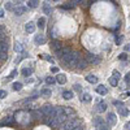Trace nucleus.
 <instances>
[{
    "label": "nucleus",
    "instance_id": "4be33fe9",
    "mask_svg": "<svg viewBox=\"0 0 130 130\" xmlns=\"http://www.w3.org/2000/svg\"><path fill=\"white\" fill-rule=\"evenodd\" d=\"M40 94H42L43 96H46V98H48V96H51V95H52V91H51L50 89H43V90L40 91Z\"/></svg>",
    "mask_w": 130,
    "mask_h": 130
},
{
    "label": "nucleus",
    "instance_id": "a211bd4d",
    "mask_svg": "<svg viewBox=\"0 0 130 130\" xmlns=\"http://www.w3.org/2000/svg\"><path fill=\"white\" fill-rule=\"evenodd\" d=\"M21 74H22L24 77H29V75L32 74V69H30V68H24L22 70H21Z\"/></svg>",
    "mask_w": 130,
    "mask_h": 130
},
{
    "label": "nucleus",
    "instance_id": "9b49d317",
    "mask_svg": "<svg viewBox=\"0 0 130 130\" xmlns=\"http://www.w3.org/2000/svg\"><path fill=\"white\" fill-rule=\"evenodd\" d=\"M95 124H96V130H108V129H107V125L100 120V118H96Z\"/></svg>",
    "mask_w": 130,
    "mask_h": 130
},
{
    "label": "nucleus",
    "instance_id": "423d86ee",
    "mask_svg": "<svg viewBox=\"0 0 130 130\" xmlns=\"http://www.w3.org/2000/svg\"><path fill=\"white\" fill-rule=\"evenodd\" d=\"M34 42L37 43L38 46H42V44H44V43H46V38H44L43 34H37L34 37Z\"/></svg>",
    "mask_w": 130,
    "mask_h": 130
},
{
    "label": "nucleus",
    "instance_id": "79ce46f5",
    "mask_svg": "<svg viewBox=\"0 0 130 130\" xmlns=\"http://www.w3.org/2000/svg\"><path fill=\"white\" fill-rule=\"evenodd\" d=\"M70 2H72L73 4H78V3H83L85 0H70Z\"/></svg>",
    "mask_w": 130,
    "mask_h": 130
},
{
    "label": "nucleus",
    "instance_id": "49530a36",
    "mask_svg": "<svg viewBox=\"0 0 130 130\" xmlns=\"http://www.w3.org/2000/svg\"><path fill=\"white\" fill-rule=\"evenodd\" d=\"M113 104H115V105H118V107H121V105H124V104H122L121 102H115Z\"/></svg>",
    "mask_w": 130,
    "mask_h": 130
},
{
    "label": "nucleus",
    "instance_id": "c756f323",
    "mask_svg": "<svg viewBox=\"0 0 130 130\" xmlns=\"http://www.w3.org/2000/svg\"><path fill=\"white\" fill-rule=\"evenodd\" d=\"M52 47H53V50H55V51H56V50H59V48H61L60 43H59L57 40H53V42H52Z\"/></svg>",
    "mask_w": 130,
    "mask_h": 130
},
{
    "label": "nucleus",
    "instance_id": "a19ab883",
    "mask_svg": "<svg viewBox=\"0 0 130 130\" xmlns=\"http://www.w3.org/2000/svg\"><path fill=\"white\" fill-rule=\"evenodd\" d=\"M51 72H52V73H59V68L52 67V68H51Z\"/></svg>",
    "mask_w": 130,
    "mask_h": 130
},
{
    "label": "nucleus",
    "instance_id": "412c9836",
    "mask_svg": "<svg viewBox=\"0 0 130 130\" xmlns=\"http://www.w3.org/2000/svg\"><path fill=\"white\" fill-rule=\"evenodd\" d=\"M96 109H98V112H105L107 111V104L105 103H99Z\"/></svg>",
    "mask_w": 130,
    "mask_h": 130
},
{
    "label": "nucleus",
    "instance_id": "8fccbe9b",
    "mask_svg": "<svg viewBox=\"0 0 130 130\" xmlns=\"http://www.w3.org/2000/svg\"><path fill=\"white\" fill-rule=\"evenodd\" d=\"M94 2H95V0H89V3H90V4H91V3H94Z\"/></svg>",
    "mask_w": 130,
    "mask_h": 130
},
{
    "label": "nucleus",
    "instance_id": "a18cd8bd",
    "mask_svg": "<svg viewBox=\"0 0 130 130\" xmlns=\"http://www.w3.org/2000/svg\"><path fill=\"white\" fill-rule=\"evenodd\" d=\"M124 50H125L126 52H127V51H130V44H126V46L124 47Z\"/></svg>",
    "mask_w": 130,
    "mask_h": 130
},
{
    "label": "nucleus",
    "instance_id": "20e7f679",
    "mask_svg": "<svg viewBox=\"0 0 130 130\" xmlns=\"http://www.w3.org/2000/svg\"><path fill=\"white\" fill-rule=\"evenodd\" d=\"M87 62H91V64H99L100 59L96 55H94V53H87Z\"/></svg>",
    "mask_w": 130,
    "mask_h": 130
},
{
    "label": "nucleus",
    "instance_id": "f704fd0d",
    "mask_svg": "<svg viewBox=\"0 0 130 130\" xmlns=\"http://www.w3.org/2000/svg\"><path fill=\"white\" fill-rule=\"evenodd\" d=\"M24 2H25V0H13L12 4H14V5H22Z\"/></svg>",
    "mask_w": 130,
    "mask_h": 130
},
{
    "label": "nucleus",
    "instance_id": "1a4fd4ad",
    "mask_svg": "<svg viewBox=\"0 0 130 130\" xmlns=\"http://www.w3.org/2000/svg\"><path fill=\"white\" fill-rule=\"evenodd\" d=\"M62 112H64V115L67 116V117H75V112H74V109H72V108H69V107H65V108H62Z\"/></svg>",
    "mask_w": 130,
    "mask_h": 130
},
{
    "label": "nucleus",
    "instance_id": "7c9ffc66",
    "mask_svg": "<svg viewBox=\"0 0 130 130\" xmlns=\"http://www.w3.org/2000/svg\"><path fill=\"white\" fill-rule=\"evenodd\" d=\"M5 9H8V10H13V4L10 3V2L5 3Z\"/></svg>",
    "mask_w": 130,
    "mask_h": 130
},
{
    "label": "nucleus",
    "instance_id": "3c124183",
    "mask_svg": "<svg viewBox=\"0 0 130 130\" xmlns=\"http://www.w3.org/2000/svg\"><path fill=\"white\" fill-rule=\"evenodd\" d=\"M53 2H60V0H53Z\"/></svg>",
    "mask_w": 130,
    "mask_h": 130
},
{
    "label": "nucleus",
    "instance_id": "b1692460",
    "mask_svg": "<svg viewBox=\"0 0 130 130\" xmlns=\"http://www.w3.org/2000/svg\"><path fill=\"white\" fill-rule=\"evenodd\" d=\"M38 26L40 27V29H43L46 26V18L44 17H40L39 20H38Z\"/></svg>",
    "mask_w": 130,
    "mask_h": 130
},
{
    "label": "nucleus",
    "instance_id": "f257e3e1",
    "mask_svg": "<svg viewBox=\"0 0 130 130\" xmlns=\"http://www.w3.org/2000/svg\"><path fill=\"white\" fill-rule=\"evenodd\" d=\"M78 125H82L81 121L78 120V118H75V117H72L70 120H67V121H64L62 124H60V130H72L73 127L75 126H78Z\"/></svg>",
    "mask_w": 130,
    "mask_h": 130
},
{
    "label": "nucleus",
    "instance_id": "f8f14e48",
    "mask_svg": "<svg viewBox=\"0 0 130 130\" xmlns=\"http://www.w3.org/2000/svg\"><path fill=\"white\" fill-rule=\"evenodd\" d=\"M56 82H59L60 85L67 83V77H65V74H62V73H59V74L56 75Z\"/></svg>",
    "mask_w": 130,
    "mask_h": 130
},
{
    "label": "nucleus",
    "instance_id": "473e14b6",
    "mask_svg": "<svg viewBox=\"0 0 130 130\" xmlns=\"http://www.w3.org/2000/svg\"><path fill=\"white\" fill-rule=\"evenodd\" d=\"M113 78H116V79H120V78H121V74L118 73L117 70H113Z\"/></svg>",
    "mask_w": 130,
    "mask_h": 130
},
{
    "label": "nucleus",
    "instance_id": "f03ea898",
    "mask_svg": "<svg viewBox=\"0 0 130 130\" xmlns=\"http://www.w3.org/2000/svg\"><path fill=\"white\" fill-rule=\"evenodd\" d=\"M40 111H42V113H43V115L47 116V117H52V116H53V107H52L51 104H46V105H43Z\"/></svg>",
    "mask_w": 130,
    "mask_h": 130
},
{
    "label": "nucleus",
    "instance_id": "de8ad7c7",
    "mask_svg": "<svg viewBox=\"0 0 130 130\" xmlns=\"http://www.w3.org/2000/svg\"><path fill=\"white\" fill-rule=\"evenodd\" d=\"M46 59H47V60H48L50 62H53V59H52L51 56H46Z\"/></svg>",
    "mask_w": 130,
    "mask_h": 130
},
{
    "label": "nucleus",
    "instance_id": "f3484780",
    "mask_svg": "<svg viewBox=\"0 0 130 130\" xmlns=\"http://www.w3.org/2000/svg\"><path fill=\"white\" fill-rule=\"evenodd\" d=\"M13 50H14V52H17V53H21V52H24V46L21 44V43H16L14 44V47H13Z\"/></svg>",
    "mask_w": 130,
    "mask_h": 130
},
{
    "label": "nucleus",
    "instance_id": "6e6552de",
    "mask_svg": "<svg viewBox=\"0 0 130 130\" xmlns=\"http://www.w3.org/2000/svg\"><path fill=\"white\" fill-rule=\"evenodd\" d=\"M89 65V62H87V60L86 59H79L78 61H77V64H75V67H77V69H85L86 67Z\"/></svg>",
    "mask_w": 130,
    "mask_h": 130
},
{
    "label": "nucleus",
    "instance_id": "0eeeda50",
    "mask_svg": "<svg viewBox=\"0 0 130 130\" xmlns=\"http://www.w3.org/2000/svg\"><path fill=\"white\" fill-rule=\"evenodd\" d=\"M13 12L16 16H22L25 12H26V7H22V5H17L16 8H13Z\"/></svg>",
    "mask_w": 130,
    "mask_h": 130
},
{
    "label": "nucleus",
    "instance_id": "c03bdc74",
    "mask_svg": "<svg viewBox=\"0 0 130 130\" xmlns=\"http://www.w3.org/2000/svg\"><path fill=\"white\" fill-rule=\"evenodd\" d=\"M72 130H83V126H82V125H78V126H75V127H73Z\"/></svg>",
    "mask_w": 130,
    "mask_h": 130
},
{
    "label": "nucleus",
    "instance_id": "cd10ccee",
    "mask_svg": "<svg viewBox=\"0 0 130 130\" xmlns=\"http://www.w3.org/2000/svg\"><path fill=\"white\" fill-rule=\"evenodd\" d=\"M7 59H8V52L0 51V60H2V61H5Z\"/></svg>",
    "mask_w": 130,
    "mask_h": 130
},
{
    "label": "nucleus",
    "instance_id": "603ef678",
    "mask_svg": "<svg viewBox=\"0 0 130 130\" xmlns=\"http://www.w3.org/2000/svg\"><path fill=\"white\" fill-rule=\"evenodd\" d=\"M126 126H130V124H127V125H126Z\"/></svg>",
    "mask_w": 130,
    "mask_h": 130
},
{
    "label": "nucleus",
    "instance_id": "bb28decb",
    "mask_svg": "<svg viewBox=\"0 0 130 130\" xmlns=\"http://www.w3.org/2000/svg\"><path fill=\"white\" fill-rule=\"evenodd\" d=\"M21 89H22V83L21 82H14L13 83V90L14 91H20Z\"/></svg>",
    "mask_w": 130,
    "mask_h": 130
},
{
    "label": "nucleus",
    "instance_id": "ea45409f",
    "mask_svg": "<svg viewBox=\"0 0 130 130\" xmlns=\"http://www.w3.org/2000/svg\"><path fill=\"white\" fill-rule=\"evenodd\" d=\"M4 39H5V35H4L3 30H0V42H2V40H4Z\"/></svg>",
    "mask_w": 130,
    "mask_h": 130
},
{
    "label": "nucleus",
    "instance_id": "09e8293b",
    "mask_svg": "<svg viewBox=\"0 0 130 130\" xmlns=\"http://www.w3.org/2000/svg\"><path fill=\"white\" fill-rule=\"evenodd\" d=\"M3 16H4V12H3L2 9H0V17H3Z\"/></svg>",
    "mask_w": 130,
    "mask_h": 130
},
{
    "label": "nucleus",
    "instance_id": "39448f33",
    "mask_svg": "<svg viewBox=\"0 0 130 130\" xmlns=\"http://www.w3.org/2000/svg\"><path fill=\"white\" fill-rule=\"evenodd\" d=\"M25 31L27 32V34H32V32L35 31V24L31 22V21H29V22L25 25Z\"/></svg>",
    "mask_w": 130,
    "mask_h": 130
},
{
    "label": "nucleus",
    "instance_id": "ddd939ff",
    "mask_svg": "<svg viewBox=\"0 0 130 130\" xmlns=\"http://www.w3.org/2000/svg\"><path fill=\"white\" fill-rule=\"evenodd\" d=\"M96 92L99 94V95H105L107 92H108V90H107V87L105 86H103V85H99L96 87Z\"/></svg>",
    "mask_w": 130,
    "mask_h": 130
},
{
    "label": "nucleus",
    "instance_id": "c85d7f7f",
    "mask_svg": "<svg viewBox=\"0 0 130 130\" xmlns=\"http://www.w3.org/2000/svg\"><path fill=\"white\" fill-rule=\"evenodd\" d=\"M108 82H109V85H111V86H113V87H116V86H117V79H116V78H113V77H111L109 79H108Z\"/></svg>",
    "mask_w": 130,
    "mask_h": 130
},
{
    "label": "nucleus",
    "instance_id": "2eb2a0df",
    "mask_svg": "<svg viewBox=\"0 0 130 130\" xmlns=\"http://www.w3.org/2000/svg\"><path fill=\"white\" fill-rule=\"evenodd\" d=\"M118 113H120L121 116H127L129 115V109L125 107V105H121V107H118Z\"/></svg>",
    "mask_w": 130,
    "mask_h": 130
},
{
    "label": "nucleus",
    "instance_id": "4468645a",
    "mask_svg": "<svg viewBox=\"0 0 130 130\" xmlns=\"http://www.w3.org/2000/svg\"><path fill=\"white\" fill-rule=\"evenodd\" d=\"M86 81L90 83H98V77L94 74H89V75H86Z\"/></svg>",
    "mask_w": 130,
    "mask_h": 130
},
{
    "label": "nucleus",
    "instance_id": "c9c22d12",
    "mask_svg": "<svg viewBox=\"0 0 130 130\" xmlns=\"http://www.w3.org/2000/svg\"><path fill=\"white\" fill-rule=\"evenodd\" d=\"M118 59H120V60H126L127 59V55H126L125 52L124 53H120V55H118Z\"/></svg>",
    "mask_w": 130,
    "mask_h": 130
},
{
    "label": "nucleus",
    "instance_id": "37998d69",
    "mask_svg": "<svg viewBox=\"0 0 130 130\" xmlns=\"http://www.w3.org/2000/svg\"><path fill=\"white\" fill-rule=\"evenodd\" d=\"M125 81L127 82V83H130V72L126 74V77H125Z\"/></svg>",
    "mask_w": 130,
    "mask_h": 130
},
{
    "label": "nucleus",
    "instance_id": "9d476101",
    "mask_svg": "<svg viewBox=\"0 0 130 130\" xmlns=\"http://www.w3.org/2000/svg\"><path fill=\"white\" fill-rule=\"evenodd\" d=\"M43 12H44V14H51L52 13V8L50 5V0H46L44 4H43Z\"/></svg>",
    "mask_w": 130,
    "mask_h": 130
},
{
    "label": "nucleus",
    "instance_id": "4c0bfd02",
    "mask_svg": "<svg viewBox=\"0 0 130 130\" xmlns=\"http://www.w3.org/2000/svg\"><path fill=\"white\" fill-rule=\"evenodd\" d=\"M5 96H7V91H4V90H0V99H4Z\"/></svg>",
    "mask_w": 130,
    "mask_h": 130
},
{
    "label": "nucleus",
    "instance_id": "72a5a7b5",
    "mask_svg": "<svg viewBox=\"0 0 130 130\" xmlns=\"http://www.w3.org/2000/svg\"><path fill=\"white\" fill-rule=\"evenodd\" d=\"M16 74H17V70H12V73H10V75L7 78V81H9V79H12V78H14L16 77Z\"/></svg>",
    "mask_w": 130,
    "mask_h": 130
},
{
    "label": "nucleus",
    "instance_id": "58836bf2",
    "mask_svg": "<svg viewBox=\"0 0 130 130\" xmlns=\"http://www.w3.org/2000/svg\"><path fill=\"white\" fill-rule=\"evenodd\" d=\"M74 90H77V91L82 90V86H81V85H78V83H75V85H74Z\"/></svg>",
    "mask_w": 130,
    "mask_h": 130
},
{
    "label": "nucleus",
    "instance_id": "6ab92c4d",
    "mask_svg": "<svg viewBox=\"0 0 130 130\" xmlns=\"http://www.w3.org/2000/svg\"><path fill=\"white\" fill-rule=\"evenodd\" d=\"M62 98L65 100H70L72 98H73V92L72 91H64L62 92Z\"/></svg>",
    "mask_w": 130,
    "mask_h": 130
},
{
    "label": "nucleus",
    "instance_id": "2f4dec72",
    "mask_svg": "<svg viewBox=\"0 0 130 130\" xmlns=\"http://www.w3.org/2000/svg\"><path fill=\"white\" fill-rule=\"evenodd\" d=\"M121 42H122V35L116 37V44H117V46H120V44H121Z\"/></svg>",
    "mask_w": 130,
    "mask_h": 130
},
{
    "label": "nucleus",
    "instance_id": "7ed1b4c3",
    "mask_svg": "<svg viewBox=\"0 0 130 130\" xmlns=\"http://www.w3.org/2000/svg\"><path fill=\"white\" fill-rule=\"evenodd\" d=\"M107 122H108V125H109V126H115L116 122H117L116 115H115V113H108V116H107Z\"/></svg>",
    "mask_w": 130,
    "mask_h": 130
},
{
    "label": "nucleus",
    "instance_id": "dca6fc26",
    "mask_svg": "<svg viewBox=\"0 0 130 130\" xmlns=\"http://www.w3.org/2000/svg\"><path fill=\"white\" fill-rule=\"evenodd\" d=\"M0 51L8 52V40H7V39H4V40L0 42Z\"/></svg>",
    "mask_w": 130,
    "mask_h": 130
},
{
    "label": "nucleus",
    "instance_id": "e433bc0d",
    "mask_svg": "<svg viewBox=\"0 0 130 130\" xmlns=\"http://www.w3.org/2000/svg\"><path fill=\"white\" fill-rule=\"evenodd\" d=\"M13 121H14V120H13V117H8L3 124H13Z\"/></svg>",
    "mask_w": 130,
    "mask_h": 130
},
{
    "label": "nucleus",
    "instance_id": "393cba45",
    "mask_svg": "<svg viewBox=\"0 0 130 130\" xmlns=\"http://www.w3.org/2000/svg\"><path fill=\"white\" fill-rule=\"evenodd\" d=\"M55 55H56V57H59V59H62V56H64V51H62V47L55 51Z\"/></svg>",
    "mask_w": 130,
    "mask_h": 130
},
{
    "label": "nucleus",
    "instance_id": "a878e982",
    "mask_svg": "<svg viewBox=\"0 0 130 130\" xmlns=\"http://www.w3.org/2000/svg\"><path fill=\"white\" fill-rule=\"evenodd\" d=\"M55 82H56V78L52 77V75H50V77L46 78V83H47V85H53Z\"/></svg>",
    "mask_w": 130,
    "mask_h": 130
},
{
    "label": "nucleus",
    "instance_id": "aec40b11",
    "mask_svg": "<svg viewBox=\"0 0 130 130\" xmlns=\"http://www.w3.org/2000/svg\"><path fill=\"white\" fill-rule=\"evenodd\" d=\"M38 5H39L38 0H29V2H27V7L29 8H37Z\"/></svg>",
    "mask_w": 130,
    "mask_h": 130
},
{
    "label": "nucleus",
    "instance_id": "5701e85b",
    "mask_svg": "<svg viewBox=\"0 0 130 130\" xmlns=\"http://www.w3.org/2000/svg\"><path fill=\"white\" fill-rule=\"evenodd\" d=\"M81 100H82V102H86V103L91 102V95H90V94H83V95L81 96Z\"/></svg>",
    "mask_w": 130,
    "mask_h": 130
}]
</instances>
